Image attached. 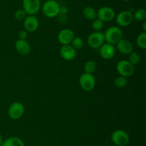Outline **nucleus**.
Here are the masks:
<instances>
[{"instance_id":"39448f33","label":"nucleus","mask_w":146,"mask_h":146,"mask_svg":"<svg viewBox=\"0 0 146 146\" xmlns=\"http://www.w3.org/2000/svg\"><path fill=\"white\" fill-rule=\"evenodd\" d=\"M116 70L120 76L127 78L134 74L135 68H134V66H133L127 60H121L117 64Z\"/></svg>"},{"instance_id":"6ab92c4d","label":"nucleus","mask_w":146,"mask_h":146,"mask_svg":"<svg viewBox=\"0 0 146 146\" xmlns=\"http://www.w3.org/2000/svg\"><path fill=\"white\" fill-rule=\"evenodd\" d=\"M137 45L142 49L146 48V32H142L138 36L136 39Z\"/></svg>"},{"instance_id":"2eb2a0df","label":"nucleus","mask_w":146,"mask_h":146,"mask_svg":"<svg viewBox=\"0 0 146 146\" xmlns=\"http://www.w3.org/2000/svg\"><path fill=\"white\" fill-rule=\"evenodd\" d=\"M117 48L120 53L126 55H129L133 51V46L132 43L128 39L125 38H121L119 41L116 44Z\"/></svg>"},{"instance_id":"6e6552de","label":"nucleus","mask_w":146,"mask_h":146,"mask_svg":"<svg viewBox=\"0 0 146 146\" xmlns=\"http://www.w3.org/2000/svg\"><path fill=\"white\" fill-rule=\"evenodd\" d=\"M115 21L119 27H128L133 21V14L129 10L123 11L118 14Z\"/></svg>"},{"instance_id":"4be33fe9","label":"nucleus","mask_w":146,"mask_h":146,"mask_svg":"<svg viewBox=\"0 0 146 146\" xmlns=\"http://www.w3.org/2000/svg\"><path fill=\"white\" fill-rule=\"evenodd\" d=\"M127 84H128L127 78L126 77L122 76L117 77L115 79V81H114V84H115V87L118 88H123V87H125L127 85Z\"/></svg>"},{"instance_id":"1a4fd4ad","label":"nucleus","mask_w":146,"mask_h":146,"mask_svg":"<svg viewBox=\"0 0 146 146\" xmlns=\"http://www.w3.org/2000/svg\"><path fill=\"white\" fill-rule=\"evenodd\" d=\"M24 105L20 102H14L9 106L8 109V115L13 120H17L21 118L24 113Z\"/></svg>"},{"instance_id":"0eeeda50","label":"nucleus","mask_w":146,"mask_h":146,"mask_svg":"<svg viewBox=\"0 0 146 146\" xmlns=\"http://www.w3.org/2000/svg\"><path fill=\"white\" fill-rule=\"evenodd\" d=\"M104 41V35L101 31H94L88 37V44L93 48H99Z\"/></svg>"},{"instance_id":"f257e3e1","label":"nucleus","mask_w":146,"mask_h":146,"mask_svg":"<svg viewBox=\"0 0 146 146\" xmlns=\"http://www.w3.org/2000/svg\"><path fill=\"white\" fill-rule=\"evenodd\" d=\"M104 38L107 44L114 45L116 44L121 38H123V31L118 27H111L104 34Z\"/></svg>"},{"instance_id":"4468645a","label":"nucleus","mask_w":146,"mask_h":146,"mask_svg":"<svg viewBox=\"0 0 146 146\" xmlns=\"http://www.w3.org/2000/svg\"><path fill=\"white\" fill-rule=\"evenodd\" d=\"M99 52L101 57L104 59L109 60L114 56L115 54V49L113 45L109 44H104L100 47Z\"/></svg>"},{"instance_id":"f8f14e48","label":"nucleus","mask_w":146,"mask_h":146,"mask_svg":"<svg viewBox=\"0 0 146 146\" xmlns=\"http://www.w3.org/2000/svg\"><path fill=\"white\" fill-rule=\"evenodd\" d=\"M39 22L36 17L34 15L27 16L24 19V27L25 29V31L29 32H34L38 28Z\"/></svg>"},{"instance_id":"a878e982","label":"nucleus","mask_w":146,"mask_h":146,"mask_svg":"<svg viewBox=\"0 0 146 146\" xmlns=\"http://www.w3.org/2000/svg\"><path fill=\"white\" fill-rule=\"evenodd\" d=\"M14 17H15V19L17 20L21 21V20L24 19L27 17V14L23 9H19L16 11L15 14H14Z\"/></svg>"},{"instance_id":"dca6fc26","label":"nucleus","mask_w":146,"mask_h":146,"mask_svg":"<svg viewBox=\"0 0 146 146\" xmlns=\"http://www.w3.org/2000/svg\"><path fill=\"white\" fill-rule=\"evenodd\" d=\"M15 48L17 52L23 56L29 54L31 51L30 45L26 40H17L15 43Z\"/></svg>"},{"instance_id":"7c9ffc66","label":"nucleus","mask_w":146,"mask_h":146,"mask_svg":"<svg viewBox=\"0 0 146 146\" xmlns=\"http://www.w3.org/2000/svg\"><path fill=\"white\" fill-rule=\"evenodd\" d=\"M122 1H129V0H122Z\"/></svg>"},{"instance_id":"f03ea898","label":"nucleus","mask_w":146,"mask_h":146,"mask_svg":"<svg viewBox=\"0 0 146 146\" xmlns=\"http://www.w3.org/2000/svg\"><path fill=\"white\" fill-rule=\"evenodd\" d=\"M60 4L55 0H47L42 7L44 16L48 18H54L60 14Z\"/></svg>"},{"instance_id":"393cba45","label":"nucleus","mask_w":146,"mask_h":146,"mask_svg":"<svg viewBox=\"0 0 146 146\" xmlns=\"http://www.w3.org/2000/svg\"><path fill=\"white\" fill-rule=\"evenodd\" d=\"M104 22L98 19H96L92 22V28L95 30V31H99L104 28Z\"/></svg>"},{"instance_id":"5701e85b","label":"nucleus","mask_w":146,"mask_h":146,"mask_svg":"<svg viewBox=\"0 0 146 146\" xmlns=\"http://www.w3.org/2000/svg\"><path fill=\"white\" fill-rule=\"evenodd\" d=\"M128 61L132 64L133 66L137 65V64H139V62L141 61V56H140L139 54L136 52H133L129 54V56H128Z\"/></svg>"},{"instance_id":"b1692460","label":"nucleus","mask_w":146,"mask_h":146,"mask_svg":"<svg viewBox=\"0 0 146 146\" xmlns=\"http://www.w3.org/2000/svg\"><path fill=\"white\" fill-rule=\"evenodd\" d=\"M83 40L81 37H74L73 39L72 42H71V46L74 48L75 50L80 49L83 47Z\"/></svg>"},{"instance_id":"cd10ccee","label":"nucleus","mask_w":146,"mask_h":146,"mask_svg":"<svg viewBox=\"0 0 146 146\" xmlns=\"http://www.w3.org/2000/svg\"><path fill=\"white\" fill-rule=\"evenodd\" d=\"M68 11V9L66 6H62V7H60V13L61 14H66Z\"/></svg>"},{"instance_id":"f3484780","label":"nucleus","mask_w":146,"mask_h":146,"mask_svg":"<svg viewBox=\"0 0 146 146\" xmlns=\"http://www.w3.org/2000/svg\"><path fill=\"white\" fill-rule=\"evenodd\" d=\"M1 146H25L21 138L18 137H11L3 142Z\"/></svg>"},{"instance_id":"c85d7f7f","label":"nucleus","mask_w":146,"mask_h":146,"mask_svg":"<svg viewBox=\"0 0 146 146\" xmlns=\"http://www.w3.org/2000/svg\"><path fill=\"white\" fill-rule=\"evenodd\" d=\"M143 29L144 32L146 31V22L145 21H143Z\"/></svg>"},{"instance_id":"a211bd4d","label":"nucleus","mask_w":146,"mask_h":146,"mask_svg":"<svg viewBox=\"0 0 146 146\" xmlns=\"http://www.w3.org/2000/svg\"><path fill=\"white\" fill-rule=\"evenodd\" d=\"M83 14L86 19H87L88 20H91V21H94L97 17L96 11L94 7H90V6L86 7L83 9Z\"/></svg>"},{"instance_id":"9d476101","label":"nucleus","mask_w":146,"mask_h":146,"mask_svg":"<svg viewBox=\"0 0 146 146\" xmlns=\"http://www.w3.org/2000/svg\"><path fill=\"white\" fill-rule=\"evenodd\" d=\"M97 18L103 22L111 21L115 17V11L112 8L108 7H103L97 11Z\"/></svg>"},{"instance_id":"aec40b11","label":"nucleus","mask_w":146,"mask_h":146,"mask_svg":"<svg viewBox=\"0 0 146 146\" xmlns=\"http://www.w3.org/2000/svg\"><path fill=\"white\" fill-rule=\"evenodd\" d=\"M96 69V65L94 61H88L84 64V71L85 73L93 74Z\"/></svg>"},{"instance_id":"c756f323","label":"nucleus","mask_w":146,"mask_h":146,"mask_svg":"<svg viewBox=\"0 0 146 146\" xmlns=\"http://www.w3.org/2000/svg\"><path fill=\"white\" fill-rule=\"evenodd\" d=\"M3 142H4V141H3V138H2V136H1V134H0V146L2 145Z\"/></svg>"},{"instance_id":"ddd939ff","label":"nucleus","mask_w":146,"mask_h":146,"mask_svg":"<svg viewBox=\"0 0 146 146\" xmlns=\"http://www.w3.org/2000/svg\"><path fill=\"white\" fill-rule=\"evenodd\" d=\"M60 55L66 61H71L76 56V50L74 49L71 44L63 45L60 48Z\"/></svg>"},{"instance_id":"20e7f679","label":"nucleus","mask_w":146,"mask_h":146,"mask_svg":"<svg viewBox=\"0 0 146 146\" xmlns=\"http://www.w3.org/2000/svg\"><path fill=\"white\" fill-rule=\"evenodd\" d=\"M129 140V135L123 130H116L111 135V141L117 146L126 145Z\"/></svg>"},{"instance_id":"9b49d317","label":"nucleus","mask_w":146,"mask_h":146,"mask_svg":"<svg viewBox=\"0 0 146 146\" xmlns=\"http://www.w3.org/2000/svg\"><path fill=\"white\" fill-rule=\"evenodd\" d=\"M74 37V31L69 29H64L58 34V40L62 45L71 44Z\"/></svg>"},{"instance_id":"2f4dec72","label":"nucleus","mask_w":146,"mask_h":146,"mask_svg":"<svg viewBox=\"0 0 146 146\" xmlns=\"http://www.w3.org/2000/svg\"><path fill=\"white\" fill-rule=\"evenodd\" d=\"M42 1H47V0H42Z\"/></svg>"},{"instance_id":"412c9836","label":"nucleus","mask_w":146,"mask_h":146,"mask_svg":"<svg viewBox=\"0 0 146 146\" xmlns=\"http://www.w3.org/2000/svg\"><path fill=\"white\" fill-rule=\"evenodd\" d=\"M146 19V11L144 9H139L133 14V19L138 21H144Z\"/></svg>"},{"instance_id":"bb28decb","label":"nucleus","mask_w":146,"mask_h":146,"mask_svg":"<svg viewBox=\"0 0 146 146\" xmlns=\"http://www.w3.org/2000/svg\"><path fill=\"white\" fill-rule=\"evenodd\" d=\"M19 39L21 40H25L27 38V31L25 30H22L20 31L18 34Z\"/></svg>"},{"instance_id":"423d86ee","label":"nucleus","mask_w":146,"mask_h":146,"mask_svg":"<svg viewBox=\"0 0 146 146\" xmlns=\"http://www.w3.org/2000/svg\"><path fill=\"white\" fill-rule=\"evenodd\" d=\"M40 8V0H23V10L28 16L34 15L38 13Z\"/></svg>"},{"instance_id":"7ed1b4c3","label":"nucleus","mask_w":146,"mask_h":146,"mask_svg":"<svg viewBox=\"0 0 146 146\" xmlns=\"http://www.w3.org/2000/svg\"><path fill=\"white\" fill-rule=\"evenodd\" d=\"M79 84L81 88L85 91H91L95 88L96 80L93 74H83L80 76Z\"/></svg>"}]
</instances>
